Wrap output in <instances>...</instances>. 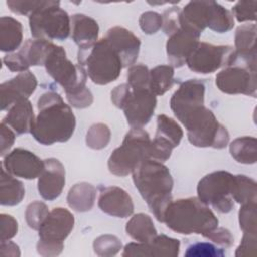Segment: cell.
Returning a JSON list of instances; mask_svg holds the SVG:
<instances>
[{
  "label": "cell",
  "mask_w": 257,
  "mask_h": 257,
  "mask_svg": "<svg viewBox=\"0 0 257 257\" xmlns=\"http://www.w3.org/2000/svg\"><path fill=\"white\" fill-rule=\"evenodd\" d=\"M132 175L136 188L151 212L163 223L165 212L173 201L171 193L174 181L169 169L159 161L145 159L137 165Z\"/></svg>",
  "instance_id": "3"
},
{
  "label": "cell",
  "mask_w": 257,
  "mask_h": 257,
  "mask_svg": "<svg viewBox=\"0 0 257 257\" xmlns=\"http://www.w3.org/2000/svg\"><path fill=\"white\" fill-rule=\"evenodd\" d=\"M44 67L47 73L61 85L65 94L75 92L85 87L87 74L82 66L72 63L66 56L62 46L53 45L51 48Z\"/></svg>",
  "instance_id": "10"
},
{
  "label": "cell",
  "mask_w": 257,
  "mask_h": 257,
  "mask_svg": "<svg viewBox=\"0 0 257 257\" xmlns=\"http://www.w3.org/2000/svg\"><path fill=\"white\" fill-rule=\"evenodd\" d=\"M174 83V67L158 65L150 70V90L157 96L165 94Z\"/></svg>",
  "instance_id": "31"
},
{
  "label": "cell",
  "mask_w": 257,
  "mask_h": 257,
  "mask_svg": "<svg viewBox=\"0 0 257 257\" xmlns=\"http://www.w3.org/2000/svg\"><path fill=\"white\" fill-rule=\"evenodd\" d=\"M104 38L118 54L123 67L134 65L141 47L139 37L124 27L114 26L107 30Z\"/></svg>",
  "instance_id": "18"
},
{
  "label": "cell",
  "mask_w": 257,
  "mask_h": 257,
  "mask_svg": "<svg viewBox=\"0 0 257 257\" xmlns=\"http://www.w3.org/2000/svg\"><path fill=\"white\" fill-rule=\"evenodd\" d=\"M162 15L155 11L144 12L139 19L141 29L147 34H154L162 27Z\"/></svg>",
  "instance_id": "42"
},
{
  "label": "cell",
  "mask_w": 257,
  "mask_h": 257,
  "mask_svg": "<svg viewBox=\"0 0 257 257\" xmlns=\"http://www.w3.org/2000/svg\"><path fill=\"white\" fill-rule=\"evenodd\" d=\"M156 135L168 140L176 148L179 146L184 133L182 127L173 118L166 114H159L157 116Z\"/></svg>",
  "instance_id": "33"
},
{
  "label": "cell",
  "mask_w": 257,
  "mask_h": 257,
  "mask_svg": "<svg viewBox=\"0 0 257 257\" xmlns=\"http://www.w3.org/2000/svg\"><path fill=\"white\" fill-rule=\"evenodd\" d=\"M49 214L47 206L40 201H34L30 203L25 211V219L29 228L38 230Z\"/></svg>",
  "instance_id": "37"
},
{
  "label": "cell",
  "mask_w": 257,
  "mask_h": 257,
  "mask_svg": "<svg viewBox=\"0 0 257 257\" xmlns=\"http://www.w3.org/2000/svg\"><path fill=\"white\" fill-rule=\"evenodd\" d=\"M74 226L73 215L64 208H54L38 229L39 241L36 244L41 256H57L63 250V241Z\"/></svg>",
  "instance_id": "8"
},
{
  "label": "cell",
  "mask_w": 257,
  "mask_h": 257,
  "mask_svg": "<svg viewBox=\"0 0 257 257\" xmlns=\"http://www.w3.org/2000/svg\"><path fill=\"white\" fill-rule=\"evenodd\" d=\"M256 251V235L244 233L242 241L238 246L236 256H252Z\"/></svg>",
  "instance_id": "49"
},
{
  "label": "cell",
  "mask_w": 257,
  "mask_h": 257,
  "mask_svg": "<svg viewBox=\"0 0 257 257\" xmlns=\"http://www.w3.org/2000/svg\"><path fill=\"white\" fill-rule=\"evenodd\" d=\"M131 86L127 83H122L115 86L111 91V101L112 103L121 109L123 103L125 102L127 96L131 93Z\"/></svg>",
  "instance_id": "50"
},
{
  "label": "cell",
  "mask_w": 257,
  "mask_h": 257,
  "mask_svg": "<svg viewBox=\"0 0 257 257\" xmlns=\"http://www.w3.org/2000/svg\"><path fill=\"white\" fill-rule=\"evenodd\" d=\"M239 225L244 233L256 235V202L242 205L239 211Z\"/></svg>",
  "instance_id": "38"
},
{
  "label": "cell",
  "mask_w": 257,
  "mask_h": 257,
  "mask_svg": "<svg viewBox=\"0 0 257 257\" xmlns=\"http://www.w3.org/2000/svg\"><path fill=\"white\" fill-rule=\"evenodd\" d=\"M36 86L37 79L29 70L20 72L13 78L1 83V110L9 109L19 100L28 99V97L35 91Z\"/></svg>",
  "instance_id": "17"
},
{
  "label": "cell",
  "mask_w": 257,
  "mask_h": 257,
  "mask_svg": "<svg viewBox=\"0 0 257 257\" xmlns=\"http://www.w3.org/2000/svg\"><path fill=\"white\" fill-rule=\"evenodd\" d=\"M65 185V169L54 158L44 160V169L38 177L37 189L39 195L47 201H53L60 196Z\"/></svg>",
  "instance_id": "19"
},
{
  "label": "cell",
  "mask_w": 257,
  "mask_h": 257,
  "mask_svg": "<svg viewBox=\"0 0 257 257\" xmlns=\"http://www.w3.org/2000/svg\"><path fill=\"white\" fill-rule=\"evenodd\" d=\"M2 167L14 177L32 180L42 173L44 161L28 150L16 148L4 156Z\"/></svg>",
  "instance_id": "15"
},
{
  "label": "cell",
  "mask_w": 257,
  "mask_h": 257,
  "mask_svg": "<svg viewBox=\"0 0 257 257\" xmlns=\"http://www.w3.org/2000/svg\"><path fill=\"white\" fill-rule=\"evenodd\" d=\"M36 115L31 135L40 144L50 146L68 141L75 128V116L59 93L47 91L37 101Z\"/></svg>",
  "instance_id": "2"
},
{
  "label": "cell",
  "mask_w": 257,
  "mask_h": 257,
  "mask_svg": "<svg viewBox=\"0 0 257 257\" xmlns=\"http://www.w3.org/2000/svg\"><path fill=\"white\" fill-rule=\"evenodd\" d=\"M126 78L132 89H150V70L144 64L132 65L127 70Z\"/></svg>",
  "instance_id": "36"
},
{
  "label": "cell",
  "mask_w": 257,
  "mask_h": 257,
  "mask_svg": "<svg viewBox=\"0 0 257 257\" xmlns=\"http://www.w3.org/2000/svg\"><path fill=\"white\" fill-rule=\"evenodd\" d=\"M29 27L35 39L64 40L70 34V17L59 1H42L29 15Z\"/></svg>",
  "instance_id": "7"
},
{
  "label": "cell",
  "mask_w": 257,
  "mask_h": 257,
  "mask_svg": "<svg viewBox=\"0 0 257 257\" xmlns=\"http://www.w3.org/2000/svg\"><path fill=\"white\" fill-rule=\"evenodd\" d=\"M24 196L25 189L22 182L15 179L2 167L0 179V204L2 206H15L23 200Z\"/></svg>",
  "instance_id": "27"
},
{
  "label": "cell",
  "mask_w": 257,
  "mask_h": 257,
  "mask_svg": "<svg viewBox=\"0 0 257 257\" xmlns=\"http://www.w3.org/2000/svg\"><path fill=\"white\" fill-rule=\"evenodd\" d=\"M174 149H175V147L172 143H170L168 140L156 135L154 140L151 141L150 159H153V160L163 163L171 157L172 151Z\"/></svg>",
  "instance_id": "39"
},
{
  "label": "cell",
  "mask_w": 257,
  "mask_h": 257,
  "mask_svg": "<svg viewBox=\"0 0 257 257\" xmlns=\"http://www.w3.org/2000/svg\"><path fill=\"white\" fill-rule=\"evenodd\" d=\"M180 14H181V9L180 7L173 6L167 9L164 14L162 15V27L163 31L168 35H172L175 33L177 30L180 29Z\"/></svg>",
  "instance_id": "41"
},
{
  "label": "cell",
  "mask_w": 257,
  "mask_h": 257,
  "mask_svg": "<svg viewBox=\"0 0 257 257\" xmlns=\"http://www.w3.org/2000/svg\"><path fill=\"white\" fill-rule=\"evenodd\" d=\"M186 256H198V257H210V256H224L225 252L210 243H196L187 248Z\"/></svg>",
  "instance_id": "43"
},
{
  "label": "cell",
  "mask_w": 257,
  "mask_h": 257,
  "mask_svg": "<svg viewBox=\"0 0 257 257\" xmlns=\"http://www.w3.org/2000/svg\"><path fill=\"white\" fill-rule=\"evenodd\" d=\"M234 175L226 171H216L202 178L197 186L198 198L207 206L220 213H229L234 208L232 197Z\"/></svg>",
  "instance_id": "9"
},
{
  "label": "cell",
  "mask_w": 257,
  "mask_h": 257,
  "mask_svg": "<svg viewBox=\"0 0 257 257\" xmlns=\"http://www.w3.org/2000/svg\"><path fill=\"white\" fill-rule=\"evenodd\" d=\"M257 1H239L232 7V14L239 22L256 19Z\"/></svg>",
  "instance_id": "40"
},
{
  "label": "cell",
  "mask_w": 257,
  "mask_h": 257,
  "mask_svg": "<svg viewBox=\"0 0 257 257\" xmlns=\"http://www.w3.org/2000/svg\"><path fill=\"white\" fill-rule=\"evenodd\" d=\"M77 60L91 81L99 85L117 79L123 67L118 54L104 37L91 45L80 47Z\"/></svg>",
  "instance_id": "5"
},
{
  "label": "cell",
  "mask_w": 257,
  "mask_h": 257,
  "mask_svg": "<svg viewBox=\"0 0 257 257\" xmlns=\"http://www.w3.org/2000/svg\"><path fill=\"white\" fill-rule=\"evenodd\" d=\"M96 198V189L88 183L81 182L72 186L67 195L68 206L76 212H87L92 209Z\"/></svg>",
  "instance_id": "26"
},
{
  "label": "cell",
  "mask_w": 257,
  "mask_h": 257,
  "mask_svg": "<svg viewBox=\"0 0 257 257\" xmlns=\"http://www.w3.org/2000/svg\"><path fill=\"white\" fill-rule=\"evenodd\" d=\"M54 43L44 39H27L19 51L6 54L3 62L15 72L27 71L29 66H44L45 60Z\"/></svg>",
  "instance_id": "12"
},
{
  "label": "cell",
  "mask_w": 257,
  "mask_h": 257,
  "mask_svg": "<svg viewBox=\"0 0 257 257\" xmlns=\"http://www.w3.org/2000/svg\"><path fill=\"white\" fill-rule=\"evenodd\" d=\"M85 141L87 147L93 150H101L110 141V130L104 123H94L87 131Z\"/></svg>",
  "instance_id": "34"
},
{
  "label": "cell",
  "mask_w": 257,
  "mask_h": 257,
  "mask_svg": "<svg viewBox=\"0 0 257 257\" xmlns=\"http://www.w3.org/2000/svg\"><path fill=\"white\" fill-rule=\"evenodd\" d=\"M66 99L73 107L85 108L92 103L93 95L91 91L85 86L75 92L66 94Z\"/></svg>",
  "instance_id": "45"
},
{
  "label": "cell",
  "mask_w": 257,
  "mask_h": 257,
  "mask_svg": "<svg viewBox=\"0 0 257 257\" xmlns=\"http://www.w3.org/2000/svg\"><path fill=\"white\" fill-rule=\"evenodd\" d=\"M156 105V95L150 89H132L121 109L132 127H143L151 120Z\"/></svg>",
  "instance_id": "14"
},
{
  "label": "cell",
  "mask_w": 257,
  "mask_h": 257,
  "mask_svg": "<svg viewBox=\"0 0 257 257\" xmlns=\"http://www.w3.org/2000/svg\"><path fill=\"white\" fill-rule=\"evenodd\" d=\"M256 24L240 25L235 32V51L244 65L256 70Z\"/></svg>",
  "instance_id": "22"
},
{
  "label": "cell",
  "mask_w": 257,
  "mask_h": 257,
  "mask_svg": "<svg viewBox=\"0 0 257 257\" xmlns=\"http://www.w3.org/2000/svg\"><path fill=\"white\" fill-rule=\"evenodd\" d=\"M34 112L31 102L28 99H22L15 102L9 109L2 122L13 128L18 134H27L31 132L34 122Z\"/></svg>",
  "instance_id": "24"
},
{
  "label": "cell",
  "mask_w": 257,
  "mask_h": 257,
  "mask_svg": "<svg viewBox=\"0 0 257 257\" xmlns=\"http://www.w3.org/2000/svg\"><path fill=\"white\" fill-rule=\"evenodd\" d=\"M203 236L223 248H230L234 244L233 235L228 229L223 227H216L215 229L205 233Z\"/></svg>",
  "instance_id": "44"
},
{
  "label": "cell",
  "mask_w": 257,
  "mask_h": 257,
  "mask_svg": "<svg viewBox=\"0 0 257 257\" xmlns=\"http://www.w3.org/2000/svg\"><path fill=\"white\" fill-rule=\"evenodd\" d=\"M257 185L255 180L245 175H234L233 200L240 204L256 202Z\"/></svg>",
  "instance_id": "32"
},
{
  "label": "cell",
  "mask_w": 257,
  "mask_h": 257,
  "mask_svg": "<svg viewBox=\"0 0 257 257\" xmlns=\"http://www.w3.org/2000/svg\"><path fill=\"white\" fill-rule=\"evenodd\" d=\"M120 240L113 235H101L93 242V249L96 255L109 257L116 255L121 249Z\"/></svg>",
  "instance_id": "35"
},
{
  "label": "cell",
  "mask_w": 257,
  "mask_h": 257,
  "mask_svg": "<svg viewBox=\"0 0 257 257\" xmlns=\"http://www.w3.org/2000/svg\"><path fill=\"white\" fill-rule=\"evenodd\" d=\"M231 156L241 164H255L257 160V141L254 137H240L230 144Z\"/></svg>",
  "instance_id": "30"
},
{
  "label": "cell",
  "mask_w": 257,
  "mask_h": 257,
  "mask_svg": "<svg viewBox=\"0 0 257 257\" xmlns=\"http://www.w3.org/2000/svg\"><path fill=\"white\" fill-rule=\"evenodd\" d=\"M0 254L2 256H19L20 255L19 247L15 243L9 240L1 241Z\"/></svg>",
  "instance_id": "51"
},
{
  "label": "cell",
  "mask_w": 257,
  "mask_h": 257,
  "mask_svg": "<svg viewBox=\"0 0 257 257\" xmlns=\"http://www.w3.org/2000/svg\"><path fill=\"white\" fill-rule=\"evenodd\" d=\"M151 139L143 127H132L122 144L108 158L107 166L111 174L125 177L145 159H150Z\"/></svg>",
  "instance_id": "6"
},
{
  "label": "cell",
  "mask_w": 257,
  "mask_h": 257,
  "mask_svg": "<svg viewBox=\"0 0 257 257\" xmlns=\"http://www.w3.org/2000/svg\"><path fill=\"white\" fill-rule=\"evenodd\" d=\"M125 231L137 242H149L158 235L153 220L144 213L133 216L126 223Z\"/></svg>",
  "instance_id": "29"
},
{
  "label": "cell",
  "mask_w": 257,
  "mask_h": 257,
  "mask_svg": "<svg viewBox=\"0 0 257 257\" xmlns=\"http://www.w3.org/2000/svg\"><path fill=\"white\" fill-rule=\"evenodd\" d=\"M15 134L14 132L4 122L0 124V155L1 157L6 156L9 153L10 148L14 144Z\"/></svg>",
  "instance_id": "48"
},
{
  "label": "cell",
  "mask_w": 257,
  "mask_h": 257,
  "mask_svg": "<svg viewBox=\"0 0 257 257\" xmlns=\"http://www.w3.org/2000/svg\"><path fill=\"white\" fill-rule=\"evenodd\" d=\"M201 34L180 27L169 36L166 44L168 60L173 67H181L186 64L187 58L199 42Z\"/></svg>",
  "instance_id": "20"
},
{
  "label": "cell",
  "mask_w": 257,
  "mask_h": 257,
  "mask_svg": "<svg viewBox=\"0 0 257 257\" xmlns=\"http://www.w3.org/2000/svg\"><path fill=\"white\" fill-rule=\"evenodd\" d=\"M237 59L236 51L230 45H214L199 41L187 58L186 64L194 72L207 74L233 65Z\"/></svg>",
  "instance_id": "11"
},
{
  "label": "cell",
  "mask_w": 257,
  "mask_h": 257,
  "mask_svg": "<svg viewBox=\"0 0 257 257\" xmlns=\"http://www.w3.org/2000/svg\"><path fill=\"white\" fill-rule=\"evenodd\" d=\"M216 85L227 94H245L255 97L256 70L245 65H230L216 75Z\"/></svg>",
  "instance_id": "13"
},
{
  "label": "cell",
  "mask_w": 257,
  "mask_h": 257,
  "mask_svg": "<svg viewBox=\"0 0 257 257\" xmlns=\"http://www.w3.org/2000/svg\"><path fill=\"white\" fill-rule=\"evenodd\" d=\"M42 1H18V0H8L6 4L8 8L16 13L21 15H30L35 9L41 5Z\"/></svg>",
  "instance_id": "47"
},
{
  "label": "cell",
  "mask_w": 257,
  "mask_h": 257,
  "mask_svg": "<svg viewBox=\"0 0 257 257\" xmlns=\"http://www.w3.org/2000/svg\"><path fill=\"white\" fill-rule=\"evenodd\" d=\"M98 31V23L92 17L82 13H76L70 17L71 38L79 48L96 42Z\"/></svg>",
  "instance_id": "23"
},
{
  "label": "cell",
  "mask_w": 257,
  "mask_h": 257,
  "mask_svg": "<svg viewBox=\"0 0 257 257\" xmlns=\"http://www.w3.org/2000/svg\"><path fill=\"white\" fill-rule=\"evenodd\" d=\"M207 27L218 32L224 33L231 30L234 26V16L224 6L215 1H207Z\"/></svg>",
  "instance_id": "28"
},
{
  "label": "cell",
  "mask_w": 257,
  "mask_h": 257,
  "mask_svg": "<svg viewBox=\"0 0 257 257\" xmlns=\"http://www.w3.org/2000/svg\"><path fill=\"white\" fill-rule=\"evenodd\" d=\"M163 223L179 234H202L218 227V219L212 210L199 200L190 197L172 201L168 206Z\"/></svg>",
  "instance_id": "4"
},
{
  "label": "cell",
  "mask_w": 257,
  "mask_h": 257,
  "mask_svg": "<svg viewBox=\"0 0 257 257\" xmlns=\"http://www.w3.org/2000/svg\"><path fill=\"white\" fill-rule=\"evenodd\" d=\"M1 233H0V240L6 241L13 238L18 231V224L17 221L8 214H1Z\"/></svg>",
  "instance_id": "46"
},
{
  "label": "cell",
  "mask_w": 257,
  "mask_h": 257,
  "mask_svg": "<svg viewBox=\"0 0 257 257\" xmlns=\"http://www.w3.org/2000/svg\"><path fill=\"white\" fill-rule=\"evenodd\" d=\"M180 252V241L166 235H157L149 242L128 243L124 246L123 257H176Z\"/></svg>",
  "instance_id": "16"
},
{
  "label": "cell",
  "mask_w": 257,
  "mask_h": 257,
  "mask_svg": "<svg viewBox=\"0 0 257 257\" xmlns=\"http://www.w3.org/2000/svg\"><path fill=\"white\" fill-rule=\"evenodd\" d=\"M99 209L107 215L117 218H126L134 212V203L126 191L111 186L103 188L98 198Z\"/></svg>",
  "instance_id": "21"
},
{
  "label": "cell",
  "mask_w": 257,
  "mask_h": 257,
  "mask_svg": "<svg viewBox=\"0 0 257 257\" xmlns=\"http://www.w3.org/2000/svg\"><path fill=\"white\" fill-rule=\"evenodd\" d=\"M205 83L201 79H189L174 92L170 106L175 116L187 130L189 142L199 148L224 149L230 136L227 128L205 106Z\"/></svg>",
  "instance_id": "1"
},
{
  "label": "cell",
  "mask_w": 257,
  "mask_h": 257,
  "mask_svg": "<svg viewBox=\"0 0 257 257\" xmlns=\"http://www.w3.org/2000/svg\"><path fill=\"white\" fill-rule=\"evenodd\" d=\"M23 33L21 23L13 17L2 16L0 19V49L11 52L19 47Z\"/></svg>",
  "instance_id": "25"
}]
</instances>
